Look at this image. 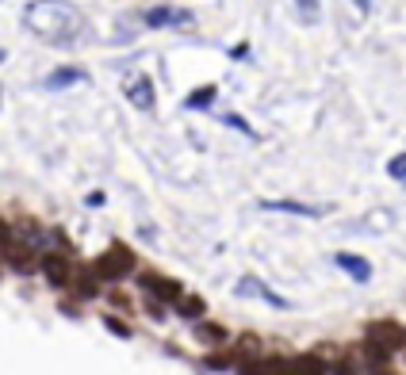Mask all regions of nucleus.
<instances>
[{
  "instance_id": "obj_1",
  "label": "nucleus",
  "mask_w": 406,
  "mask_h": 375,
  "mask_svg": "<svg viewBox=\"0 0 406 375\" xmlns=\"http://www.w3.org/2000/svg\"><path fill=\"white\" fill-rule=\"evenodd\" d=\"M24 23L27 31L46 39L50 46H73L84 35V16L69 0H31L24 12Z\"/></svg>"
},
{
  "instance_id": "obj_2",
  "label": "nucleus",
  "mask_w": 406,
  "mask_h": 375,
  "mask_svg": "<svg viewBox=\"0 0 406 375\" xmlns=\"http://www.w3.org/2000/svg\"><path fill=\"white\" fill-rule=\"evenodd\" d=\"M92 268H96V276L104 280V284H108V280L119 284V280H127V276H138V257H134L123 242H111L108 249L92 260Z\"/></svg>"
},
{
  "instance_id": "obj_3",
  "label": "nucleus",
  "mask_w": 406,
  "mask_h": 375,
  "mask_svg": "<svg viewBox=\"0 0 406 375\" xmlns=\"http://www.w3.org/2000/svg\"><path fill=\"white\" fill-rule=\"evenodd\" d=\"M138 287L146 291V299L161 302V307H176V302L184 299L181 280H173V276H161V272H154V268H142V272H138Z\"/></svg>"
},
{
  "instance_id": "obj_4",
  "label": "nucleus",
  "mask_w": 406,
  "mask_h": 375,
  "mask_svg": "<svg viewBox=\"0 0 406 375\" xmlns=\"http://www.w3.org/2000/svg\"><path fill=\"white\" fill-rule=\"evenodd\" d=\"M39 272L46 276V284L50 287H58V291H69V284H73V260H69V253H58V249H50L39 257Z\"/></svg>"
},
{
  "instance_id": "obj_5",
  "label": "nucleus",
  "mask_w": 406,
  "mask_h": 375,
  "mask_svg": "<svg viewBox=\"0 0 406 375\" xmlns=\"http://www.w3.org/2000/svg\"><path fill=\"white\" fill-rule=\"evenodd\" d=\"M365 341L380 345V349H387V352H398L406 345V329L398 322H391V318H376V322L365 325Z\"/></svg>"
},
{
  "instance_id": "obj_6",
  "label": "nucleus",
  "mask_w": 406,
  "mask_h": 375,
  "mask_svg": "<svg viewBox=\"0 0 406 375\" xmlns=\"http://www.w3.org/2000/svg\"><path fill=\"white\" fill-rule=\"evenodd\" d=\"M234 291H238V295H253V299L268 302V307H276V310H291V302L284 299V295H276L273 287L265 284V280H257V276H241Z\"/></svg>"
},
{
  "instance_id": "obj_7",
  "label": "nucleus",
  "mask_w": 406,
  "mask_h": 375,
  "mask_svg": "<svg viewBox=\"0 0 406 375\" xmlns=\"http://www.w3.org/2000/svg\"><path fill=\"white\" fill-rule=\"evenodd\" d=\"M142 23H146V27H192V12L161 4V8H146V12H142Z\"/></svg>"
},
{
  "instance_id": "obj_8",
  "label": "nucleus",
  "mask_w": 406,
  "mask_h": 375,
  "mask_svg": "<svg viewBox=\"0 0 406 375\" xmlns=\"http://www.w3.org/2000/svg\"><path fill=\"white\" fill-rule=\"evenodd\" d=\"M127 100H131L138 111H154V108H158V92H154V81H149L146 73H142V77H131V81H127Z\"/></svg>"
},
{
  "instance_id": "obj_9",
  "label": "nucleus",
  "mask_w": 406,
  "mask_h": 375,
  "mask_svg": "<svg viewBox=\"0 0 406 375\" xmlns=\"http://www.w3.org/2000/svg\"><path fill=\"white\" fill-rule=\"evenodd\" d=\"M100 287H104V280L96 276V268H77L69 291H73V299L89 302V299H100Z\"/></svg>"
},
{
  "instance_id": "obj_10",
  "label": "nucleus",
  "mask_w": 406,
  "mask_h": 375,
  "mask_svg": "<svg viewBox=\"0 0 406 375\" xmlns=\"http://www.w3.org/2000/svg\"><path fill=\"white\" fill-rule=\"evenodd\" d=\"M333 265H338L349 280H357V284H368V280H372V265H368L365 257H357V253H333Z\"/></svg>"
},
{
  "instance_id": "obj_11",
  "label": "nucleus",
  "mask_w": 406,
  "mask_h": 375,
  "mask_svg": "<svg viewBox=\"0 0 406 375\" xmlns=\"http://www.w3.org/2000/svg\"><path fill=\"white\" fill-rule=\"evenodd\" d=\"M261 211H280V215H303V218H322L330 207H311V203H299V200H265Z\"/></svg>"
},
{
  "instance_id": "obj_12",
  "label": "nucleus",
  "mask_w": 406,
  "mask_h": 375,
  "mask_svg": "<svg viewBox=\"0 0 406 375\" xmlns=\"http://www.w3.org/2000/svg\"><path fill=\"white\" fill-rule=\"evenodd\" d=\"M196 337L203 341V349H230V329H223V325L215 322H196Z\"/></svg>"
},
{
  "instance_id": "obj_13",
  "label": "nucleus",
  "mask_w": 406,
  "mask_h": 375,
  "mask_svg": "<svg viewBox=\"0 0 406 375\" xmlns=\"http://www.w3.org/2000/svg\"><path fill=\"white\" fill-rule=\"evenodd\" d=\"M89 81V73H84L81 66H62V69H54V73L46 77V81H42V88H69V84H84Z\"/></svg>"
},
{
  "instance_id": "obj_14",
  "label": "nucleus",
  "mask_w": 406,
  "mask_h": 375,
  "mask_svg": "<svg viewBox=\"0 0 406 375\" xmlns=\"http://www.w3.org/2000/svg\"><path fill=\"white\" fill-rule=\"evenodd\" d=\"M173 310L184 318V322H203V314H207V302L199 299V295H184V299L176 302Z\"/></svg>"
},
{
  "instance_id": "obj_15",
  "label": "nucleus",
  "mask_w": 406,
  "mask_h": 375,
  "mask_svg": "<svg viewBox=\"0 0 406 375\" xmlns=\"http://www.w3.org/2000/svg\"><path fill=\"white\" fill-rule=\"evenodd\" d=\"M215 96H219V88H215V84H203V88L188 92V100H184V108H188V111H207L211 104H215Z\"/></svg>"
},
{
  "instance_id": "obj_16",
  "label": "nucleus",
  "mask_w": 406,
  "mask_h": 375,
  "mask_svg": "<svg viewBox=\"0 0 406 375\" xmlns=\"http://www.w3.org/2000/svg\"><path fill=\"white\" fill-rule=\"evenodd\" d=\"M330 375H360V364H357V352H345V356L330 360Z\"/></svg>"
},
{
  "instance_id": "obj_17",
  "label": "nucleus",
  "mask_w": 406,
  "mask_h": 375,
  "mask_svg": "<svg viewBox=\"0 0 406 375\" xmlns=\"http://www.w3.org/2000/svg\"><path fill=\"white\" fill-rule=\"evenodd\" d=\"M104 329H108V334H116V337H123V341H131V325L119 322L116 314H104Z\"/></svg>"
},
{
  "instance_id": "obj_18",
  "label": "nucleus",
  "mask_w": 406,
  "mask_h": 375,
  "mask_svg": "<svg viewBox=\"0 0 406 375\" xmlns=\"http://www.w3.org/2000/svg\"><path fill=\"white\" fill-rule=\"evenodd\" d=\"M223 123H226V126H234V131H241L246 138H257V131H253V126H249L241 115H234V111H226V115H223Z\"/></svg>"
},
{
  "instance_id": "obj_19",
  "label": "nucleus",
  "mask_w": 406,
  "mask_h": 375,
  "mask_svg": "<svg viewBox=\"0 0 406 375\" xmlns=\"http://www.w3.org/2000/svg\"><path fill=\"white\" fill-rule=\"evenodd\" d=\"M299 16H303V23H318V0H295Z\"/></svg>"
},
{
  "instance_id": "obj_20",
  "label": "nucleus",
  "mask_w": 406,
  "mask_h": 375,
  "mask_svg": "<svg viewBox=\"0 0 406 375\" xmlns=\"http://www.w3.org/2000/svg\"><path fill=\"white\" fill-rule=\"evenodd\" d=\"M387 176H395V180L406 184V153H398V157L387 161Z\"/></svg>"
},
{
  "instance_id": "obj_21",
  "label": "nucleus",
  "mask_w": 406,
  "mask_h": 375,
  "mask_svg": "<svg viewBox=\"0 0 406 375\" xmlns=\"http://www.w3.org/2000/svg\"><path fill=\"white\" fill-rule=\"evenodd\" d=\"M89 207H104V192H92L89 195Z\"/></svg>"
},
{
  "instance_id": "obj_22",
  "label": "nucleus",
  "mask_w": 406,
  "mask_h": 375,
  "mask_svg": "<svg viewBox=\"0 0 406 375\" xmlns=\"http://www.w3.org/2000/svg\"><path fill=\"white\" fill-rule=\"evenodd\" d=\"M353 4H357L360 12H368V8H372V0H353Z\"/></svg>"
},
{
  "instance_id": "obj_23",
  "label": "nucleus",
  "mask_w": 406,
  "mask_h": 375,
  "mask_svg": "<svg viewBox=\"0 0 406 375\" xmlns=\"http://www.w3.org/2000/svg\"><path fill=\"white\" fill-rule=\"evenodd\" d=\"M372 375H395V372H383V367H376V372Z\"/></svg>"
},
{
  "instance_id": "obj_24",
  "label": "nucleus",
  "mask_w": 406,
  "mask_h": 375,
  "mask_svg": "<svg viewBox=\"0 0 406 375\" xmlns=\"http://www.w3.org/2000/svg\"><path fill=\"white\" fill-rule=\"evenodd\" d=\"M0 100H4V84H0Z\"/></svg>"
},
{
  "instance_id": "obj_25",
  "label": "nucleus",
  "mask_w": 406,
  "mask_h": 375,
  "mask_svg": "<svg viewBox=\"0 0 406 375\" xmlns=\"http://www.w3.org/2000/svg\"><path fill=\"white\" fill-rule=\"evenodd\" d=\"M4 58H8V54H4V50H0V61H4Z\"/></svg>"
}]
</instances>
